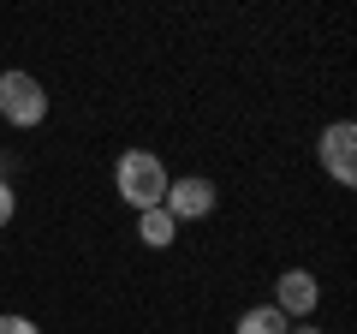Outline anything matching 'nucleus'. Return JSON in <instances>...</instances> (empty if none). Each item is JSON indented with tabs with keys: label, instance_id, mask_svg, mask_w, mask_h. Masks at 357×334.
<instances>
[{
	"label": "nucleus",
	"instance_id": "obj_9",
	"mask_svg": "<svg viewBox=\"0 0 357 334\" xmlns=\"http://www.w3.org/2000/svg\"><path fill=\"white\" fill-rule=\"evenodd\" d=\"M0 334H42V328L30 317H13V310H6V317H0Z\"/></svg>",
	"mask_w": 357,
	"mask_h": 334
},
{
	"label": "nucleus",
	"instance_id": "obj_8",
	"mask_svg": "<svg viewBox=\"0 0 357 334\" xmlns=\"http://www.w3.org/2000/svg\"><path fill=\"white\" fill-rule=\"evenodd\" d=\"M18 215V191H13V180H0V227Z\"/></svg>",
	"mask_w": 357,
	"mask_h": 334
},
{
	"label": "nucleus",
	"instance_id": "obj_3",
	"mask_svg": "<svg viewBox=\"0 0 357 334\" xmlns=\"http://www.w3.org/2000/svg\"><path fill=\"white\" fill-rule=\"evenodd\" d=\"M215 203H220V191H215V180H203V173H178V180H167V197H161V209L173 221H208Z\"/></svg>",
	"mask_w": 357,
	"mask_h": 334
},
{
	"label": "nucleus",
	"instance_id": "obj_1",
	"mask_svg": "<svg viewBox=\"0 0 357 334\" xmlns=\"http://www.w3.org/2000/svg\"><path fill=\"white\" fill-rule=\"evenodd\" d=\"M167 180H173V173H167L161 155H149V150H126V155L114 161V191L126 197L137 215H143V209H161Z\"/></svg>",
	"mask_w": 357,
	"mask_h": 334
},
{
	"label": "nucleus",
	"instance_id": "obj_10",
	"mask_svg": "<svg viewBox=\"0 0 357 334\" xmlns=\"http://www.w3.org/2000/svg\"><path fill=\"white\" fill-rule=\"evenodd\" d=\"M292 334H321V328H316V322H298V328H292Z\"/></svg>",
	"mask_w": 357,
	"mask_h": 334
},
{
	"label": "nucleus",
	"instance_id": "obj_2",
	"mask_svg": "<svg viewBox=\"0 0 357 334\" xmlns=\"http://www.w3.org/2000/svg\"><path fill=\"white\" fill-rule=\"evenodd\" d=\"M0 119L18 131H36L42 119H48V90H42L36 72H0Z\"/></svg>",
	"mask_w": 357,
	"mask_h": 334
},
{
	"label": "nucleus",
	"instance_id": "obj_6",
	"mask_svg": "<svg viewBox=\"0 0 357 334\" xmlns=\"http://www.w3.org/2000/svg\"><path fill=\"white\" fill-rule=\"evenodd\" d=\"M137 239L149 245V251H167V245L178 239V221L167 215V209H143L137 215Z\"/></svg>",
	"mask_w": 357,
	"mask_h": 334
},
{
	"label": "nucleus",
	"instance_id": "obj_5",
	"mask_svg": "<svg viewBox=\"0 0 357 334\" xmlns=\"http://www.w3.org/2000/svg\"><path fill=\"white\" fill-rule=\"evenodd\" d=\"M321 305V281L310 269H286L280 281H274V310H280L286 322L292 317H310V310Z\"/></svg>",
	"mask_w": 357,
	"mask_h": 334
},
{
	"label": "nucleus",
	"instance_id": "obj_4",
	"mask_svg": "<svg viewBox=\"0 0 357 334\" xmlns=\"http://www.w3.org/2000/svg\"><path fill=\"white\" fill-rule=\"evenodd\" d=\"M321 173H328L333 185H357V126L351 119H333V126H321Z\"/></svg>",
	"mask_w": 357,
	"mask_h": 334
},
{
	"label": "nucleus",
	"instance_id": "obj_7",
	"mask_svg": "<svg viewBox=\"0 0 357 334\" xmlns=\"http://www.w3.org/2000/svg\"><path fill=\"white\" fill-rule=\"evenodd\" d=\"M238 334H292V322H286L274 305H250L238 317Z\"/></svg>",
	"mask_w": 357,
	"mask_h": 334
}]
</instances>
